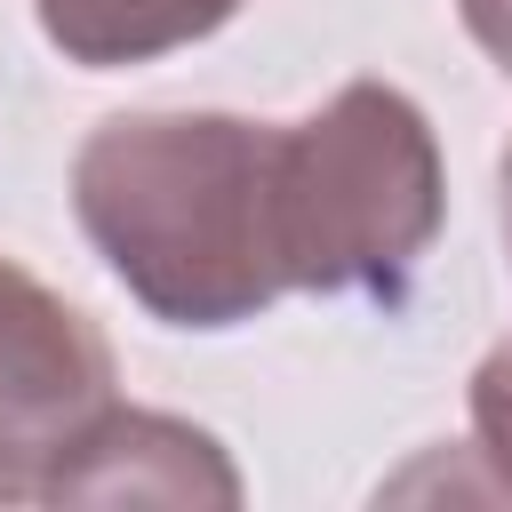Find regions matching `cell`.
I'll list each match as a JSON object with an SVG mask.
<instances>
[{"label": "cell", "mask_w": 512, "mask_h": 512, "mask_svg": "<svg viewBox=\"0 0 512 512\" xmlns=\"http://www.w3.org/2000/svg\"><path fill=\"white\" fill-rule=\"evenodd\" d=\"M104 272L168 328H240L296 296L280 264V128L240 112H112L72 160Z\"/></svg>", "instance_id": "6da1fadb"}, {"label": "cell", "mask_w": 512, "mask_h": 512, "mask_svg": "<svg viewBox=\"0 0 512 512\" xmlns=\"http://www.w3.org/2000/svg\"><path fill=\"white\" fill-rule=\"evenodd\" d=\"M448 176L432 120L384 88L344 80L320 112L280 128V264L312 296L400 304L440 240Z\"/></svg>", "instance_id": "7a4b0ae2"}, {"label": "cell", "mask_w": 512, "mask_h": 512, "mask_svg": "<svg viewBox=\"0 0 512 512\" xmlns=\"http://www.w3.org/2000/svg\"><path fill=\"white\" fill-rule=\"evenodd\" d=\"M104 328L0 256V504L40 496L104 408H120Z\"/></svg>", "instance_id": "3957f363"}, {"label": "cell", "mask_w": 512, "mask_h": 512, "mask_svg": "<svg viewBox=\"0 0 512 512\" xmlns=\"http://www.w3.org/2000/svg\"><path fill=\"white\" fill-rule=\"evenodd\" d=\"M48 504H240V472L184 416L104 408L48 480Z\"/></svg>", "instance_id": "277c9868"}, {"label": "cell", "mask_w": 512, "mask_h": 512, "mask_svg": "<svg viewBox=\"0 0 512 512\" xmlns=\"http://www.w3.org/2000/svg\"><path fill=\"white\" fill-rule=\"evenodd\" d=\"M48 48H64V64L112 72V64H152L168 48L208 40L216 24L240 16V0H32Z\"/></svg>", "instance_id": "5b68a950"}, {"label": "cell", "mask_w": 512, "mask_h": 512, "mask_svg": "<svg viewBox=\"0 0 512 512\" xmlns=\"http://www.w3.org/2000/svg\"><path fill=\"white\" fill-rule=\"evenodd\" d=\"M472 448L488 456L496 488L512 496V336H496L488 360L472 368Z\"/></svg>", "instance_id": "8992f818"}, {"label": "cell", "mask_w": 512, "mask_h": 512, "mask_svg": "<svg viewBox=\"0 0 512 512\" xmlns=\"http://www.w3.org/2000/svg\"><path fill=\"white\" fill-rule=\"evenodd\" d=\"M456 16H464V32L488 48V64L512 80V0H456Z\"/></svg>", "instance_id": "52a82bcc"}, {"label": "cell", "mask_w": 512, "mask_h": 512, "mask_svg": "<svg viewBox=\"0 0 512 512\" xmlns=\"http://www.w3.org/2000/svg\"><path fill=\"white\" fill-rule=\"evenodd\" d=\"M504 248H512V152H504Z\"/></svg>", "instance_id": "ba28073f"}]
</instances>
